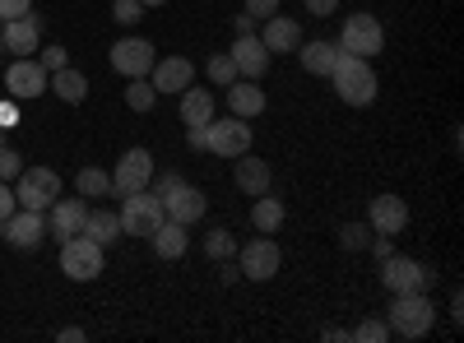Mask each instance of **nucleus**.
<instances>
[{
	"instance_id": "nucleus-2",
	"label": "nucleus",
	"mask_w": 464,
	"mask_h": 343,
	"mask_svg": "<svg viewBox=\"0 0 464 343\" xmlns=\"http://www.w3.org/2000/svg\"><path fill=\"white\" fill-rule=\"evenodd\" d=\"M149 190L163 200V214H168L172 223H181V227L200 223L205 209H209L205 190H200V186H190V181H181V176H159V181H149Z\"/></svg>"
},
{
	"instance_id": "nucleus-31",
	"label": "nucleus",
	"mask_w": 464,
	"mask_h": 343,
	"mask_svg": "<svg viewBox=\"0 0 464 343\" xmlns=\"http://www.w3.org/2000/svg\"><path fill=\"white\" fill-rule=\"evenodd\" d=\"M205 255L209 260H237V237H232L227 227H214V233L205 237Z\"/></svg>"
},
{
	"instance_id": "nucleus-33",
	"label": "nucleus",
	"mask_w": 464,
	"mask_h": 343,
	"mask_svg": "<svg viewBox=\"0 0 464 343\" xmlns=\"http://www.w3.org/2000/svg\"><path fill=\"white\" fill-rule=\"evenodd\" d=\"M209 80H214L218 89H227L232 80H242V74H237V65H232V56H227V52L209 56Z\"/></svg>"
},
{
	"instance_id": "nucleus-26",
	"label": "nucleus",
	"mask_w": 464,
	"mask_h": 343,
	"mask_svg": "<svg viewBox=\"0 0 464 343\" xmlns=\"http://www.w3.org/2000/svg\"><path fill=\"white\" fill-rule=\"evenodd\" d=\"M52 93H56L65 107H80V102L89 98V74H84V70H74V65L52 70Z\"/></svg>"
},
{
	"instance_id": "nucleus-20",
	"label": "nucleus",
	"mask_w": 464,
	"mask_h": 343,
	"mask_svg": "<svg viewBox=\"0 0 464 343\" xmlns=\"http://www.w3.org/2000/svg\"><path fill=\"white\" fill-rule=\"evenodd\" d=\"M260 43H265V52L269 56H279V52H297L302 47V24L297 19H288V14H269L265 19V33H256Z\"/></svg>"
},
{
	"instance_id": "nucleus-19",
	"label": "nucleus",
	"mask_w": 464,
	"mask_h": 343,
	"mask_svg": "<svg viewBox=\"0 0 464 343\" xmlns=\"http://www.w3.org/2000/svg\"><path fill=\"white\" fill-rule=\"evenodd\" d=\"M84 218H89V205L84 200H52V209H47V237H56V242H65V237H74V233H84Z\"/></svg>"
},
{
	"instance_id": "nucleus-18",
	"label": "nucleus",
	"mask_w": 464,
	"mask_h": 343,
	"mask_svg": "<svg viewBox=\"0 0 464 343\" xmlns=\"http://www.w3.org/2000/svg\"><path fill=\"white\" fill-rule=\"evenodd\" d=\"M227 56H232V65H237V74H242V80H265V74H269V65H275V56L265 52V43H260L256 33L237 37V43L227 47Z\"/></svg>"
},
{
	"instance_id": "nucleus-47",
	"label": "nucleus",
	"mask_w": 464,
	"mask_h": 343,
	"mask_svg": "<svg viewBox=\"0 0 464 343\" xmlns=\"http://www.w3.org/2000/svg\"><path fill=\"white\" fill-rule=\"evenodd\" d=\"M325 338H330V343H348L353 334H348V329H325Z\"/></svg>"
},
{
	"instance_id": "nucleus-17",
	"label": "nucleus",
	"mask_w": 464,
	"mask_h": 343,
	"mask_svg": "<svg viewBox=\"0 0 464 343\" xmlns=\"http://www.w3.org/2000/svg\"><path fill=\"white\" fill-rule=\"evenodd\" d=\"M0 43H5V52H14V56H37L43 52V19H37L33 10L24 19H5L0 24Z\"/></svg>"
},
{
	"instance_id": "nucleus-14",
	"label": "nucleus",
	"mask_w": 464,
	"mask_h": 343,
	"mask_svg": "<svg viewBox=\"0 0 464 343\" xmlns=\"http://www.w3.org/2000/svg\"><path fill=\"white\" fill-rule=\"evenodd\" d=\"M0 233H5V242L14 251H37L47 242V214H37V209H14L5 223H0Z\"/></svg>"
},
{
	"instance_id": "nucleus-39",
	"label": "nucleus",
	"mask_w": 464,
	"mask_h": 343,
	"mask_svg": "<svg viewBox=\"0 0 464 343\" xmlns=\"http://www.w3.org/2000/svg\"><path fill=\"white\" fill-rule=\"evenodd\" d=\"M302 5H306V14H312V19H330L339 10V0H302Z\"/></svg>"
},
{
	"instance_id": "nucleus-41",
	"label": "nucleus",
	"mask_w": 464,
	"mask_h": 343,
	"mask_svg": "<svg viewBox=\"0 0 464 343\" xmlns=\"http://www.w3.org/2000/svg\"><path fill=\"white\" fill-rule=\"evenodd\" d=\"M186 144L200 148V154H209V130L205 126H186Z\"/></svg>"
},
{
	"instance_id": "nucleus-42",
	"label": "nucleus",
	"mask_w": 464,
	"mask_h": 343,
	"mask_svg": "<svg viewBox=\"0 0 464 343\" xmlns=\"http://www.w3.org/2000/svg\"><path fill=\"white\" fill-rule=\"evenodd\" d=\"M37 61H43L47 70H65L70 61H65V47H43V56H37Z\"/></svg>"
},
{
	"instance_id": "nucleus-11",
	"label": "nucleus",
	"mask_w": 464,
	"mask_h": 343,
	"mask_svg": "<svg viewBox=\"0 0 464 343\" xmlns=\"http://www.w3.org/2000/svg\"><path fill=\"white\" fill-rule=\"evenodd\" d=\"M237 264H242V279L251 283H269L279 274V264H284V251L275 237H256L246 246H237Z\"/></svg>"
},
{
	"instance_id": "nucleus-49",
	"label": "nucleus",
	"mask_w": 464,
	"mask_h": 343,
	"mask_svg": "<svg viewBox=\"0 0 464 343\" xmlns=\"http://www.w3.org/2000/svg\"><path fill=\"white\" fill-rule=\"evenodd\" d=\"M0 144H5V126H0Z\"/></svg>"
},
{
	"instance_id": "nucleus-21",
	"label": "nucleus",
	"mask_w": 464,
	"mask_h": 343,
	"mask_svg": "<svg viewBox=\"0 0 464 343\" xmlns=\"http://www.w3.org/2000/svg\"><path fill=\"white\" fill-rule=\"evenodd\" d=\"M232 181H237V190L242 195H265L269 190V181H275V172H269V163L265 158H256V154H242V158H232Z\"/></svg>"
},
{
	"instance_id": "nucleus-25",
	"label": "nucleus",
	"mask_w": 464,
	"mask_h": 343,
	"mask_svg": "<svg viewBox=\"0 0 464 343\" xmlns=\"http://www.w3.org/2000/svg\"><path fill=\"white\" fill-rule=\"evenodd\" d=\"M149 246H153V255H159V260H181V255H186V246H190V237H186V227H181V223L163 218L159 227H153Z\"/></svg>"
},
{
	"instance_id": "nucleus-6",
	"label": "nucleus",
	"mask_w": 464,
	"mask_h": 343,
	"mask_svg": "<svg viewBox=\"0 0 464 343\" xmlns=\"http://www.w3.org/2000/svg\"><path fill=\"white\" fill-rule=\"evenodd\" d=\"M10 186H14L19 209H37V214H47L52 200L61 195V176H56L52 167H28V163H24V172H19Z\"/></svg>"
},
{
	"instance_id": "nucleus-50",
	"label": "nucleus",
	"mask_w": 464,
	"mask_h": 343,
	"mask_svg": "<svg viewBox=\"0 0 464 343\" xmlns=\"http://www.w3.org/2000/svg\"><path fill=\"white\" fill-rule=\"evenodd\" d=\"M0 52H5V43H0Z\"/></svg>"
},
{
	"instance_id": "nucleus-36",
	"label": "nucleus",
	"mask_w": 464,
	"mask_h": 343,
	"mask_svg": "<svg viewBox=\"0 0 464 343\" xmlns=\"http://www.w3.org/2000/svg\"><path fill=\"white\" fill-rule=\"evenodd\" d=\"M19 172H24V158H19V148L0 144V181H14Z\"/></svg>"
},
{
	"instance_id": "nucleus-24",
	"label": "nucleus",
	"mask_w": 464,
	"mask_h": 343,
	"mask_svg": "<svg viewBox=\"0 0 464 343\" xmlns=\"http://www.w3.org/2000/svg\"><path fill=\"white\" fill-rule=\"evenodd\" d=\"M343 52H339V43H302L297 47V61H302V70L306 74H316V80H330V70H334V61H339Z\"/></svg>"
},
{
	"instance_id": "nucleus-38",
	"label": "nucleus",
	"mask_w": 464,
	"mask_h": 343,
	"mask_svg": "<svg viewBox=\"0 0 464 343\" xmlns=\"http://www.w3.org/2000/svg\"><path fill=\"white\" fill-rule=\"evenodd\" d=\"M14 209H19V200H14V186H10V181H0V223H5Z\"/></svg>"
},
{
	"instance_id": "nucleus-44",
	"label": "nucleus",
	"mask_w": 464,
	"mask_h": 343,
	"mask_svg": "<svg viewBox=\"0 0 464 343\" xmlns=\"http://www.w3.org/2000/svg\"><path fill=\"white\" fill-rule=\"evenodd\" d=\"M84 338H89V334H84L80 325H65V329H61V343H84Z\"/></svg>"
},
{
	"instance_id": "nucleus-32",
	"label": "nucleus",
	"mask_w": 464,
	"mask_h": 343,
	"mask_svg": "<svg viewBox=\"0 0 464 343\" xmlns=\"http://www.w3.org/2000/svg\"><path fill=\"white\" fill-rule=\"evenodd\" d=\"M339 246L343 251H367L372 246V227L367 223H343L339 227Z\"/></svg>"
},
{
	"instance_id": "nucleus-7",
	"label": "nucleus",
	"mask_w": 464,
	"mask_h": 343,
	"mask_svg": "<svg viewBox=\"0 0 464 343\" xmlns=\"http://www.w3.org/2000/svg\"><path fill=\"white\" fill-rule=\"evenodd\" d=\"M61 274L74 279V283H93L102 274V246L84 233H74L61 242Z\"/></svg>"
},
{
	"instance_id": "nucleus-23",
	"label": "nucleus",
	"mask_w": 464,
	"mask_h": 343,
	"mask_svg": "<svg viewBox=\"0 0 464 343\" xmlns=\"http://www.w3.org/2000/svg\"><path fill=\"white\" fill-rule=\"evenodd\" d=\"M177 111H181V126H209L214 121V89H196L190 84L186 93H177Z\"/></svg>"
},
{
	"instance_id": "nucleus-13",
	"label": "nucleus",
	"mask_w": 464,
	"mask_h": 343,
	"mask_svg": "<svg viewBox=\"0 0 464 343\" xmlns=\"http://www.w3.org/2000/svg\"><path fill=\"white\" fill-rule=\"evenodd\" d=\"M153 181V154L149 148H126L121 163L111 167V190L116 195H135V190H144Z\"/></svg>"
},
{
	"instance_id": "nucleus-30",
	"label": "nucleus",
	"mask_w": 464,
	"mask_h": 343,
	"mask_svg": "<svg viewBox=\"0 0 464 343\" xmlns=\"http://www.w3.org/2000/svg\"><path fill=\"white\" fill-rule=\"evenodd\" d=\"M153 102H159V89H153L149 80H130L126 84V107L130 111H140V117H144V111H153Z\"/></svg>"
},
{
	"instance_id": "nucleus-10",
	"label": "nucleus",
	"mask_w": 464,
	"mask_h": 343,
	"mask_svg": "<svg viewBox=\"0 0 464 343\" xmlns=\"http://www.w3.org/2000/svg\"><path fill=\"white\" fill-rule=\"evenodd\" d=\"M209 154H218V158H242V154H251V121H242V117H214L209 126Z\"/></svg>"
},
{
	"instance_id": "nucleus-4",
	"label": "nucleus",
	"mask_w": 464,
	"mask_h": 343,
	"mask_svg": "<svg viewBox=\"0 0 464 343\" xmlns=\"http://www.w3.org/2000/svg\"><path fill=\"white\" fill-rule=\"evenodd\" d=\"M116 218H121V237H153V227H159L168 214H163V200L153 195V190H135V195H121V209H116Z\"/></svg>"
},
{
	"instance_id": "nucleus-48",
	"label": "nucleus",
	"mask_w": 464,
	"mask_h": 343,
	"mask_svg": "<svg viewBox=\"0 0 464 343\" xmlns=\"http://www.w3.org/2000/svg\"><path fill=\"white\" fill-rule=\"evenodd\" d=\"M140 5H144V10H159V5H168V0H140Z\"/></svg>"
},
{
	"instance_id": "nucleus-46",
	"label": "nucleus",
	"mask_w": 464,
	"mask_h": 343,
	"mask_svg": "<svg viewBox=\"0 0 464 343\" xmlns=\"http://www.w3.org/2000/svg\"><path fill=\"white\" fill-rule=\"evenodd\" d=\"M450 316H455V325H459V320H464V297H459V292H455V297H450Z\"/></svg>"
},
{
	"instance_id": "nucleus-3",
	"label": "nucleus",
	"mask_w": 464,
	"mask_h": 343,
	"mask_svg": "<svg viewBox=\"0 0 464 343\" xmlns=\"http://www.w3.org/2000/svg\"><path fill=\"white\" fill-rule=\"evenodd\" d=\"M385 325H391V338H428V329L437 325V307L428 301V292H400Z\"/></svg>"
},
{
	"instance_id": "nucleus-12",
	"label": "nucleus",
	"mask_w": 464,
	"mask_h": 343,
	"mask_svg": "<svg viewBox=\"0 0 464 343\" xmlns=\"http://www.w3.org/2000/svg\"><path fill=\"white\" fill-rule=\"evenodd\" d=\"M153 61H159V47H153L149 37H121V43L111 47V70L126 74V80H149Z\"/></svg>"
},
{
	"instance_id": "nucleus-27",
	"label": "nucleus",
	"mask_w": 464,
	"mask_h": 343,
	"mask_svg": "<svg viewBox=\"0 0 464 343\" xmlns=\"http://www.w3.org/2000/svg\"><path fill=\"white\" fill-rule=\"evenodd\" d=\"M284 218H288V205L284 200H275L269 190H265V195H256V205H251V227H256V233L275 237L279 227H284Z\"/></svg>"
},
{
	"instance_id": "nucleus-1",
	"label": "nucleus",
	"mask_w": 464,
	"mask_h": 343,
	"mask_svg": "<svg viewBox=\"0 0 464 343\" xmlns=\"http://www.w3.org/2000/svg\"><path fill=\"white\" fill-rule=\"evenodd\" d=\"M330 84H334L339 102H348V107H372L376 93H381V80H376L372 61H367V56H348V52L334 61Z\"/></svg>"
},
{
	"instance_id": "nucleus-5",
	"label": "nucleus",
	"mask_w": 464,
	"mask_h": 343,
	"mask_svg": "<svg viewBox=\"0 0 464 343\" xmlns=\"http://www.w3.org/2000/svg\"><path fill=\"white\" fill-rule=\"evenodd\" d=\"M339 52H348V56H367V61L381 56V52H385V28H381V19L367 14V10L348 14L343 28H339Z\"/></svg>"
},
{
	"instance_id": "nucleus-29",
	"label": "nucleus",
	"mask_w": 464,
	"mask_h": 343,
	"mask_svg": "<svg viewBox=\"0 0 464 343\" xmlns=\"http://www.w3.org/2000/svg\"><path fill=\"white\" fill-rule=\"evenodd\" d=\"M74 190H80L84 200H102V195H111V172H102V167H80V172H74Z\"/></svg>"
},
{
	"instance_id": "nucleus-35",
	"label": "nucleus",
	"mask_w": 464,
	"mask_h": 343,
	"mask_svg": "<svg viewBox=\"0 0 464 343\" xmlns=\"http://www.w3.org/2000/svg\"><path fill=\"white\" fill-rule=\"evenodd\" d=\"M111 19L126 24V28H135V24L144 19V5H140V0H116V5H111Z\"/></svg>"
},
{
	"instance_id": "nucleus-9",
	"label": "nucleus",
	"mask_w": 464,
	"mask_h": 343,
	"mask_svg": "<svg viewBox=\"0 0 464 343\" xmlns=\"http://www.w3.org/2000/svg\"><path fill=\"white\" fill-rule=\"evenodd\" d=\"M381 283L391 288V297H400V292H428L432 288V270L422 260L395 251L391 260H381Z\"/></svg>"
},
{
	"instance_id": "nucleus-45",
	"label": "nucleus",
	"mask_w": 464,
	"mask_h": 343,
	"mask_svg": "<svg viewBox=\"0 0 464 343\" xmlns=\"http://www.w3.org/2000/svg\"><path fill=\"white\" fill-rule=\"evenodd\" d=\"M246 33H256V19L251 14H237V37H246Z\"/></svg>"
},
{
	"instance_id": "nucleus-34",
	"label": "nucleus",
	"mask_w": 464,
	"mask_h": 343,
	"mask_svg": "<svg viewBox=\"0 0 464 343\" xmlns=\"http://www.w3.org/2000/svg\"><path fill=\"white\" fill-rule=\"evenodd\" d=\"M348 334H353L358 343H385V338H391V325H385V320H372V316H367V320H362L358 329H348Z\"/></svg>"
},
{
	"instance_id": "nucleus-16",
	"label": "nucleus",
	"mask_w": 464,
	"mask_h": 343,
	"mask_svg": "<svg viewBox=\"0 0 464 343\" xmlns=\"http://www.w3.org/2000/svg\"><path fill=\"white\" fill-rule=\"evenodd\" d=\"M149 84L159 89V98L163 93L177 98V93H186L190 84H196V65H190L186 56H159V61H153V70H149Z\"/></svg>"
},
{
	"instance_id": "nucleus-22",
	"label": "nucleus",
	"mask_w": 464,
	"mask_h": 343,
	"mask_svg": "<svg viewBox=\"0 0 464 343\" xmlns=\"http://www.w3.org/2000/svg\"><path fill=\"white\" fill-rule=\"evenodd\" d=\"M227 107H232V117H242V121H256L260 111L269 107L260 80H232L227 84Z\"/></svg>"
},
{
	"instance_id": "nucleus-40",
	"label": "nucleus",
	"mask_w": 464,
	"mask_h": 343,
	"mask_svg": "<svg viewBox=\"0 0 464 343\" xmlns=\"http://www.w3.org/2000/svg\"><path fill=\"white\" fill-rule=\"evenodd\" d=\"M246 14L251 19H269V14H279V0H246Z\"/></svg>"
},
{
	"instance_id": "nucleus-28",
	"label": "nucleus",
	"mask_w": 464,
	"mask_h": 343,
	"mask_svg": "<svg viewBox=\"0 0 464 343\" xmlns=\"http://www.w3.org/2000/svg\"><path fill=\"white\" fill-rule=\"evenodd\" d=\"M84 237H93V242L107 251L111 242H121V218H116L111 209H89V218H84Z\"/></svg>"
},
{
	"instance_id": "nucleus-37",
	"label": "nucleus",
	"mask_w": 464,
	"mask_h": 343,
	"mask_svg": "<svg viewBox=\"0 0 464 343\" xmlns=\"http://www.w3.org/2000/svg\"><path fill=\"white\" fill-rule=\"evenodd\" d=\"M33 10V0H0V24L5 19H24Z\"/></svg>"
},
{
	"instance_id": "nucleus-8",
	"label": "nucleus",
	"mask_w": 464,
	"mask_h": 343,
	"mask_svg": "<svg viewBox=\"0 0 464 343\" xmlns=\"http://www.w3.org/2000/svg\"><path fill=\"white\" fill-rule=\"evenodd\" d=\"M5 93H10L14 102H37L43 93H52V70L37 61V56L10 61V70H5Z\"/></svg>"
},
{
	"instance_id": "nucleus-43",
	"label": "nucleus",
	"mask_w": 464,
	"mask_h": 343,
	"mask_svg": "<svg viewBox=\"0 0 464 343\" xmlns=\"http://www.w3.org/2000/svg\"><path fill=\"white\" fill-rule=\"evenodd\" d=\"M367 251L376 255V264H381V260H391V255H395V237H372Z\"/></svg>"
},
{
	"instance_id": "nucleus-15",
	"label": "nucleus",
	"mask_w": 464,
	"mask_h": 343,
	"mask_svg": "<svg viewBox=\"0 0 464 343\" xmlns=\"http://www.w3.org/2000/svg\"><path fill=\"white\" fill-rule=\"evenodd\" d=\"M367 227L376 237H400L404 227H409V200H400V195H376L372 205H367Z\"/></svg>"
}]
</instances>
